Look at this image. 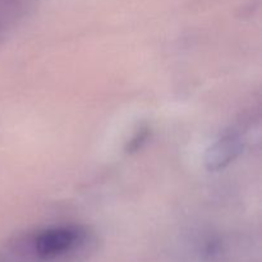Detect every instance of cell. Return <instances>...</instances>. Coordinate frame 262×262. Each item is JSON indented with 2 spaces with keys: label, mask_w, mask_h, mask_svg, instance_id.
Returning <instances> with one entry per match:
<instances>
[{
  "label": "cell",
  "mask_w": 262,
  "mask_h": 262,
  "mask_svg": "<svg viewBox=\"0 0 262 262\" xmlns=\"http://www.w3.org/2000/svg\"><path fill=\"white\" fill-rule=\"evenodd\" d=\"M38 0H0V43L30 14Z\"/></svg>",
  "instance_id": "4"
},
{
  "label": "cell",
  "mask_w": 262,
  "mask_h": 262,
  "mask_svg": "<svg viewBox=\"0 0 262 262\" xmlns=\"http://www.w3.org/2000/svg\"><path fill=\"white\" fill-rule=\"evenodd\" d=\"M150 127H147V125H141V127L136 130L135 135L132 136V138L128 141L125 151H127L128 154H133L137 152L138 150H141V148L143 147V145L147 142L148 137H150Z\"/></svg>",
  "instance_id": "5"
},
{
  "label": "cell",
  "mask_w": 262,
  "mask_h": 262,
  "mask_svg": "<svg viewBox=\"0 0 262 262\" xmlns=\"http://www.w3.org/2000/svg\"><path fill=\"white\" fill-rule=\"evenodd\" d=\"M94 235L87 227L60 224L12 238L4 248L10 262H66L87 252Z\"/></svg>",
  "instance_id": "1"
},
{
  "label": "cell",
  "mask_w": 262,
  "mask_h": 262,
  "mask_svg": "<svg viewBox=\"0 0 262 262\" xmlns=\"http://www.w3.org/2000/svg\"><path fill=\"white\" fill-rule=\"evenodd\" d=\"M245 147L241 133L228 130L220 136L205 154V166L209 171H219L227 168L242 154Z\"/></svg>",
  "instance_id": "2"
},
{
  "label": "cell",
  "mask_w": 262,
  "mask_h": 262,
  "mask_svg": "<svg viewBox=\"0 0 262 262\" xmlns=\"http://www.w3.org/2000/svg\"><path fill=\"white\" fill-rule=\"evenodd\" d=\"M233 246L224 235L207 234L194 245L193 256L197 262H229L233 257Z\"/></svg>",
  "instance_id": "3"
}]
</instances>
